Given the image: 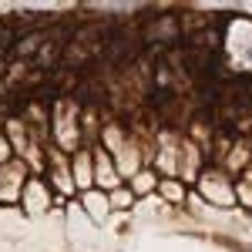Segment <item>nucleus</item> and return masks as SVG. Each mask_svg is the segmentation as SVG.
<instances>
[]
</instances>
